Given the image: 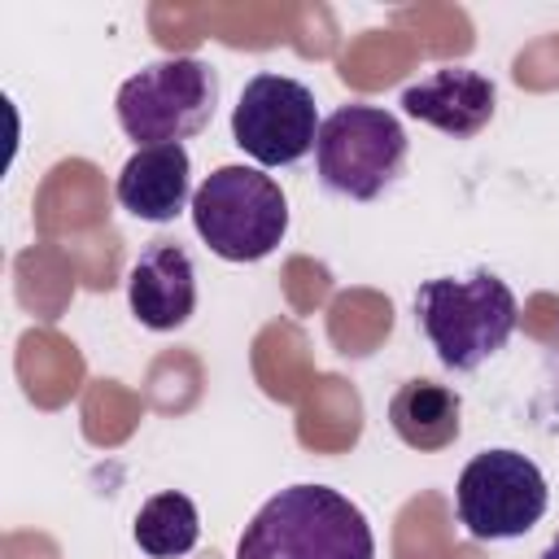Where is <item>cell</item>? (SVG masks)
I'll return each mask as SVG.
<instances>
[{
  "label": "cell",
  "instance_id": "1",
  "mask_svg": "<svg viewBox=\"0 0 559 559\" xmlns=\"http://www.w3.org/2000/svg\"><path fill=\"white\" fill-rule=\"evenodd\" d=\"M236 559H376V537L362 507L341 489L288 485L253 511Z\"/></svg>",
  "mask_w": 559,
  "mask_h": 559
},
{
  "label": "cell",
  "instance_id": "2",
  "mask_svg": "<svg viewBox=\"0 0 559 559\" xmlns=\"http://www.w3.org/2000/svg\"><path fill=\"white\" fill-rule=\"evenodd\" d=\"M515 319V293L493 271H472L463 280L437 275L415 288V323L450 371L485 367L511 341Z\"/></svg>",
  "mask_w": 559,
  "mask_h": 559
},
{
  "label": "cell",
  "instance_id": "3",
  "mask_svg": "<svg viewBox=\"0 0 559 559\" xmlns=\"http://www.w3.org/2000/svg\"><path fill=\"white\" fill-rule=\"evenodd\" d=\"M192 227L223 262H262L288 231V201L262 166H218L192 192Z\"/></svg>",
  "mask_w": 559,
  "mask_h": 559
},
{
  "label": "cell",
  "instance_id": "4",
  "mask_svg": "<svg viewBox=\"0 0 559 559\" xmlns=\"http://www.w3.org/2000/svg\"><path fill=\"white\" fill-rule=\"evenodd\" d=\"M218 105V70L201 57H162L118 87V127L140 148L183 144L205 131Z\"/></svg>",
  "mask_w": 559,
  "mask_h": 559
},
{
  "label": "cell",
  "instance_id": "5",
  "mask_svg": "<svg viewBox=\"0 0 559 559\" xmlns=\"http://www.w3.org/2000/svg\"><path fill=\"white\" fill-rule=\"evenodd\" d=\"M314 166L323 188L349 201H376L406 166V131L380 105H341L319 122Z\"/></svg>",
  "mask_w": 559,
  "mask_h": 559
},
{
  "label": "cell",
  "instance_id": "6",
  "mask_svg": "<svg viewBox=\"0 0 559 559\" xmlns=\"http://www.w3.org/2000/svg\"><path fill=\"white\" fill-rule=\"evenodd\" d=\"M550 489L542 467L520 450H480L454 485L459 524L476 542L524 537L546 515Z\"/></svg>",
  "mask_w": 559,
  "mask_h": 559
},
{
  "label": "cell",
  "instance_id": "7",
  "mask_svg": "<svg viewBox=\"0 0 559 559\" xmlns=\"http://www.w3.org/2000/svg\"><path fill=\"white\" fill-rule=\"evenodd\" d=\"M319 105L301 79L253 74L231 109V140L258 166H293L319 140Z\"/></svg>",
  "mask_w": 559,
  "mask_h": 559
},
{
  "label": "cell",
  "instance_id": "8",
  "mask_svg": "<svg viewBox=\"0 0 559 559\" xmlns=\"http://www.w3.org/2000/svg\"><path fill=\"white\" fill-rule=\"evenodd\" d=\"M131 314L148 332H175L197 310V266L179 240H148L127 275Z\"/></svg>",
  "mask_w": 559,
  "mask_h": 559
},
{
  "label": "cell",
  "instance_id": "9",
  "mask_svg": "<svg viewBox=\"0 0 559 559\" xmlns=\"http://www.w3.org/2000/svg\"><path fill=\"white\" fill-rule=\"evenodd\" d=\"M402 109L454 140H472L489 127L498 109V87L472 66H437L402 92Z\"/></svg>",
  "mask_w": 559,
  "mask_h": 559
},
{
  "label": "cell",
  "instance_id": "10",
  "mask_svg": "<svg viewBox=\"0 0 559 559\" xmlns=\"http://www.w3.org/2000/svg\"><path fill=\"white\" fill-rule=\"evenodd\" d=\"M114 197L127 214L144 223H170L192 201V157L183 144L135 148L114 183Z\"/></svg>",
  "mask_w": 559,
  "mask_h": 559
},
{
  "label": "cell",
  "instance_id": "11",
  "mask_svg": "<svg viewBox=\"0 0 559 559\" xmlns=\"http://www.w3.org/2000/svg\"><path fill=\"white\" fill-rule=\"evenodd\" d=\"M389 424L402 445H411L419 454H437V450L454 445V437L463 428V397L437 380H406L389 397Z\"/></svg>",
  "mask_w": 559,
  "mask_h": 559
},
{
  "label": "cell",
  "instance_id": "12",
  "mask_svg": "<svg viewBox=\"0 0 559 559\" xmlns=\"http://www.w3.org/2000/svg\"><path fill=\"white\" fill-rule=\"evenodd\" d=\"M131 537L135 546L148 555V559H179L197 546L201 537V515H197V502L179 489H166V493H153L140 511H135V524H131Z\"/></svg>",
  "mask_w": 559,
  "mask_h": 559
},
{
  "label": "cell",
  "instance_id": "13",
  "mask_svg": "<svg viewBox=\"0 0 559 559\" xmlns=\"http://www.w3.org/2000/svg\"><path fill=\"white\" fill-rule=\"evenodd\" d=\"M537 559H559V533H555V542H550V546H546Z\"/></svg>",
  "mask_w": 559,
  "mask_h": 559
}]
</instances>
